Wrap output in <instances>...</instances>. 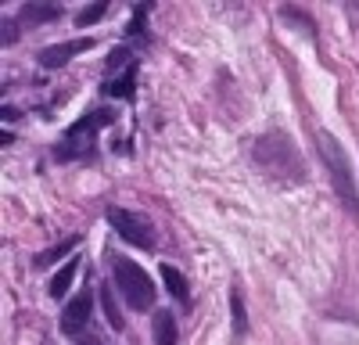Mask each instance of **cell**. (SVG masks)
Returning <instances> with one entry per match:
<instances>
[{
	"instance_id": "2e32d148",
	"label": "cell",
	"mask_w": 359,
	"mask_h": 345,
	"mask_svg": "<svg viewBox=\"0 0 359 345\" xmlns=\"http://www.w3.org/2000/svg\"><path fill=\"white\" fill-rule=\"evenodd\" d=\"M104 15H108V4H104V0H97V4L83 8V11L76 15V22H79V25H94V22H101Z\"/></svg>"
},
{
	"instance_id": "e0dca14e",
	"label": "cell",
	"mask_w": 359,
	"mask_h": 345,
	"mask_svg": "<svg viewBox=\"0 0 359 345\" xmlns=\"http://www.w3.org/2000/svg\"><path fill=\"white\" fill-rule=\"evenodd\" d=\"M147 11H151V4H140V8L133 11V22H130V29H126V36H140V33H144V18H147Z\"/></svg>"
},
{
	"instance_id": "30bf717a",
	"label": "cell",
	"mask_w": 359,
	"mask_h": 345,
	"mask_svg": "<svg viewBox=\"0 0 359 345\" xmlns=\"http://www.w3.org/2000/svg\"><path fill=\"white\" fill-rule=\"evenodd\" d=\"M158 273H162V280H165V288H169V295L176 299V302H187V277L184 273H180L176 266H169V263H162L158 266Z\"/></svg>"
},
{
	"instance_id": "9a60e30c",
	"label": "cell",
	"mask_w": 359,
	"mask_h": 345,
	"mask_svg": "<svg viewBox=\"0 0 359 345\" xmlns=\"http://www.w3.org/2000/svg\"><path fill=\"white\" fill-rule=\"evenodd\" d=\"M230 309H233V331L237 334H245L248 331V316H245V302H241V292H230Z\"/></svg>"
},
{
	"instance_id": "ffe728a7",
	"label": "cell",
	"mask_w": 359,
	"mask_h": 345,
	"mask_svg": "<svg viewBox=\"0 0 359 345\" xmlns=\"http://www.w3.org/2000/svg\"><path fill=\"white\" fill-rule=\"evenodd\" d=\"M0 115H4V123H15V119H18V108L4 104V111H0Z\"/></svg>"
},
{
	"instance_id": "277c9868",
	"label": "cell",
	"mask_w": 359,
	"mask_h": 345,
	"mask_svg": "<svg viewBox=\"0 0 359 345\" xmlns=\"http://www.w3.org/2000/svg\"><path fill=\"white\" fill-rule=\"evenodd\" d=\"M255 162L269 172H287L291 180H306V169L298 162V148L284 133H266L255 144Z\"/></svg>"
},
{
	"instance_id": "ac0fdd59",
	"label": "cell",
	"mask_w": 359,
	"mask_h": 345,
	"mask_svg": "<svg viewBox=\"0 0 359 345\" xmlns=\"http://www.w3.org/2000/svg\"><path fill=\"white\" fill-rule=\"evenodd\" d=\"M18 40V22L15 18H4V47H11Z\"/></svg>"
},
{
	"instance_id": "d6986e66",
	"label": "cell",
	"mask_w": 359,
	"mask_h": 345,
	"mask_svg": "<svg viewBox=\"0 0 359 345\" xmlns=\"http://www.w3.org/2000/svg\"><path fill=\"white\" fill-rule=\"evenodd\" d=\"M123 58H126V50H123V47H118V50H111V58H108V69H115L118 62H123Z\"/></svg>"
},
{
	"instance_id": "8992f818",
	"label": "cell",
	"mask_w": 359,
	"mask_h": 345,
	"mask_svg": "<svg viewBox=\"0 0 359 345\" xmlns=\"http://www.w3.org/2000/svg\"><path fill=\"white\" fill-rule=\"evenodd\" d=\"M90 313H94V292H79L69 306H65V313H62V334H69V338H76L86 324H90Z\"/></svg>"
},
{
	"instance_id": "5b68a950",
	"label": "cell",
	"mask_w": 359,
	"mask_h": 345,
	"mask_svg": "<svg viewBox=\"0 0 359 345\" xmlns=\"http://www.w3.org/2000/svg\"><path fill=\"white\" fill-rule=\"evenodd\" d=\"M108 223L118 238H123L126 245L140 248V252H151L155 248V223L147 219L144 212H133V209H118L111 205L108 209Z\"/></svg>"
},
{
	"instance_id": "5bb4252c",
	"label": "cell",
	"mask_w": 359,
	"mask_h": 345,
	"mask_svg": "<svg viewBox=\"0 0 359 345\" xmlns=\"http://www.w3.org/2000/svg\"><path fill=\"white\" fill-rule=\"evenodd\" d=\"M57 15H62V8H54V4H25L22 8V22H54Z\"/></svg>"
},
{
	"instance_id": "8fae6325",
	"label": "cell",
	"mask_w": 359,
	"mask_h": 345,
	"mask_svg": "<svg viewBox=\"0 0 359 345\" xmlns=\"http://www.w3.org/2000/svg\"><path fill=\"white\" fill-rule=\"evenodd\" d=\"M101 306H104V316H108V327L111 331H123L126 327V316H123V309H118V302H115L111 284H101Z\"/></svg>"
},
{
	"instance_id": "52a82bcc",
	"label": "cell",
	"mask_w": 359,
	"mask_h": 345,
	"mask_svg": "<svg viewBox=\"0 0 359 345\" xmlns=\"http://www.w3.org/2000/svg\"><path fill=\"white\" fill-rule=\"evenodd\" d=\"M94 47V40L90 36H79V40H65V43H54V47H43L40 54H36V62H40V69H62V65H69L76 54H83V50H90Z\"/></svg>"
},
{
	"instance_id": "4fadbf2b",
	"label": "cell",
	"mask_w": 359,
	"mask_h": 345,
	"mask_svg": "<svg viewBox=\"0 0 359 345\" xmlns=\"http://www.w3.org/2000/svg\"><path fill=\"white\" fill-rule=\"evenodd\" d=\"M76 245H79V238H69V241H62V245H54V248L40 252V255H36V266L43 270V266L57 263V259H62V255H72V252H76Z\"/></svg>"
},
{
	"instance_id": "9c48e42d",
	"label": "cell",
	"mask_w": 359,
	"mask_h": 345,
	"mask_svg": "<svg viewBox=\"0 0 359 345\" xmlns=\"http://www.w3.org/2000/svg\"><path fill=\"white\" fill-rule=\"evenodd\" d=\"M76 273H79V259H69V263L50 277V299H65V292L72 288Z\"/></svg>"
},
{
	"instance_id": "3957f363",
	"label": "cell",
	"mask_w": 359,
	"mask_h": 345,
	"mask_svg": "<svg viewBox=\"0 0 359 345\" xmlns=\"http://www.w3.org/2000/svg\"><path fill=\"white\" fill-rule=\"evenodd\" d=\"M115 123V111L111 108H97V111H86L79 123H72V130L62 137V144L54 148V158L57 162H69V158H83L97 140V130L101 126H111Z\"/></svg>"
},
{
	"instance_id": "7c38bea8",
	"label": "cell",
	"mask_w": 359,
	"mask_h": 345,
	"mask_svg": "<svg viewBox=\"0 0 359 345\" xmlns=\"http://www.w3.org/2000/svg\"><path fill=\"white\" fill-rule=\"evenodd\" d=\"M133 79H137V65H130L118 79H111V83H104V90L111 94V97H133Z\"/></svg>"
},
{
	"instance_id": "6da1fadb",
	"label": "cell",
	"mask_w": 359,
	"mask_h": 345,
	"mask_svg": "<svg viewBox=\"0 0 359 345\" xmlns=\"http://www.w3.org/2000/svg\"><path fill=\"white\" fill-rule=\"evenodd\" d=\"M316 144H320V155H323L327 169H331V187H334V194L341 198V205H345L352 216H359V191H355V172H352V162H348L345 148L338 144V137H331L327 130H320V133H316Z\"/></svg>"
},
{
	"instance_id": "ba28073f",
	"label": "cell",
	"mask_w": 359,
	"mask_h": 345,
	"mask_svg": "<svg viewBox=\"0 0 359 345\" xmlns=\"http://www.w3.org/2000/svg\"><path fill=\"white\" fill-rule=\"evenodd\" d=\"M151 338L155 345H176V316L169 309H158L151 320Z\"/></svg>"
},
{
	"instance_id": "7a4b0ae2",
	"label": "cell",
	"mask_w": 359,
	"mask_h": 345,
	"mask_svg": "<svg viewBox=\"0 0 359 345\" xmlns=\"http://www.w3.org/2000/svg\"><path fill=\"white\" fill-rule=\"evenodd\" d=\"M111 273H115V288H118V295L126 299L130 309L144 313V309H151L155 306V280L147 277L137 263H130V259L123 255H111Z\"/></svg>"
}]
</instances>
